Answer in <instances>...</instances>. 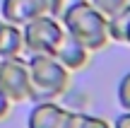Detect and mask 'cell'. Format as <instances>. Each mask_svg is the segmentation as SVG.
Listing matches in <instances>:
<instances>
[{
	"instance_id": "obj_1",
	"label": "cell",
	"mask_w": 130,
	"mask_h": 128,
	"mask_svg": "<svg viewBox=\"0 0 130 128\" xmlns=\"http://www.w3.org/2000/svg\"><path fill=\"white\" fill-rule=\"evenodd\" d=\"M29 99L31 102H43V99H58L68 92L70 87V70L58 61L56 56L48 53H36L29 56Z\"/></svg>"
},
{
	"instance_id": "obj_2",
	"label": "cell",
	"mask_w": 130,
	"mask_h": 128,
	"mask_svg": "<svg viewBox=\"0 0 130 128\" xmlns=\"http://www.w3.org/2000/svg\"><path fill=\"white\" fill-rule=\"evenodd\" d=\"M63 27L77 41H82L92 53L101 51V48H106L111 44V36H108V17L101 15L92 3L77 5L75 10H70L63 19Z\"/></svg>"
},
{
	"instance_id": "obj_3",
	"label": "cell",
	"mask_w": 130,
	"mask_h": 128,
	"mask_svg": "<svg viewBox=\"0 0 130 128\" xmlns=\"http://www.w3.org/2000/svg\"><path fill=\"white\" fill-rule=\"evenodd\" d=\"M22 34H24V51L29 56H36V53L53 56L58 44L65 36V27L60 19H56L53 15L46 12L29 19L27 24H22Z\"/></svg>"
},
{
	"instance_id": "obj_4",
	"label": "cell",
	"mask_w": 130,
	"mask_h": 128,
	"mask_svg": "<svg viewBox=\"0 0 130 128\" xmlns=\"http://www.w3.org/2000/svg\"><path fill=\"white\" fill-rule=\"evenodd\" d=\"M0 90L10 97V102H27L31 80H29V65L19 56L3 58L0 61Z\"/></svg>"
},
{
	"instance_id": "obj_5",
	"label": "cell",
	"mask_w": 130,
	"mask_h": 128,
	"mask_svg": "<svg viewBox=\"0 0 130 128\" xmlns=\"http://www.w3.org/2000/svg\"><path fill=\"white\" fill-rule=\"evenodd\" d=\"M48 12V0H3L0 3V17L12 24H27L29 19Z\"/></svg>"
},
{
	"instance_id": "obj_6",
	"label": "cell",
	"mask_w": 130,
	"mask_h": 128,
	"mask_svg": "<svg viewBox=\"0 0 130 128\" xmlns=\"http://www.w3.org/2000/svg\"><path fill=\"white\" fill-rule=\"evenodd\" d=\"M53 56H56L70 73H75V70H82V68L89 65V56H92V51H89L82 41H77L72 34L65 32L63 41L58 44V48H56Z\"/></svg>"
},
{
	"instance_id": "obj_7",
	"label": "cell",
	"mask_w": 130,
	"mask_h": 128,
	"mask_svg": "<svg viewBox=\"0 0 130 128\" xmlns=\"http://www.w3.org/2000/svg\"><path fill=\"white\" fill-rule=\"evenodd\" d=\"M63 114H65V109L56 99L34 102L31 111L27 116V128H58Z\"/></svg>"
},
{
	"instance_id": "obj_8",
	"label": "cell",
	"mask_w": 130,
	"mask_h": 128,
	"mask_svg": "<svg viewBox=\"0 0 130 128\" xmlns=\"http://www.w3.org/2000/svg\"><path fill=\"white\" fill-rule=\"evenodd\" d=\"M22 51H24L22 27L3 19V24H0V61H3V58H14Z\"/></svg>"
},
{
	"instance_id": "obj_9",
	"label": "cell",
	"mask_w": 130,
	"mask_h": 128,
	"mask_svg": "<svg viewBox=\"0 0 130 128\" xmlns=\"http://www.w3.org/2000/svg\"><path fill=\"white\" fill-rule=\"evenodd\" d=\"M128 27H130V3L121 10V12H116L113 17H108V36H111V41L125 44Z\"/></svg>"
},
{
	"instance_id": "obj_10",
	"label": "cell",
	"mask_w": 130,
	"mask_h": 128,
	"mask_svg": "<svg viewBox=\"0 0 130 128\" xmlns=\"http://www.w3.org/2000/svg\"><path fill=\"white\" fill-rule=\"evenodd\" d=\"M84 3H89V0H48V15H53L56 19L63 22L70 10H75L77 5H84Z\"/></svg>"
},
{
	"instance_id": "obj_11",
	"label": "cell",
	"mask_w": 130,
	"mask_h": 128,
	"mask_svg": "<svg viewBox=\"0 0 130 128\" xmlns=\"http://www.w3.org/2000/svg\"><path fill=\"white\" fill-rule=\"evenodd\" d=\"M116 102L121 109L130 111V70L118 80V87H116Z\"/></svg>"
},
{
	"instance_id": "obj_12",
	"label": "cell",
	"mask_w": 130,
	"mask_h": 128,
	"mask_svg": "<svg viewBox=\"0 0 130 128\" xmlns=\"http://www.w3.org/2000/svg\"><path fill=\"white\" fill-rule=\"evenodd\" d=\"M89 3H92L101 15H106V17H113L116 12H121V10L125 7L130 0H89Z\"/></svg>"
},
{
	"instance_id": "obj_13",
	"label": "cell",
	"mask_w": 130,
	"mask_h": 128,
	"mask_svg": "<svg viewBox=\"0 0 130 128\" xmlns=\"http://www.w3.org/2000/svg\"><path fill=\"white\" fill-rule=\"evenodd\" d=\"M79 128H111L106 119H101V116H94V114H84L79 116Z\"/></svg>"
},
{
	"instance_id": "obj_14",
	"label": "cell",
	"mask_w": 130,
	"mask_h": 128,
	"mask_svg": "<svg viewBox=\"0 0 130 128\" xmlns=\"http://www.w3.org/2000/svg\"><path fill=\"white\" fill-rule=\"evenodd\" d=\"M79 116H82V111H68L65 109L58 128H79Z\"/></svg>"
},
{
	"instance_id": "obj_15",
	"label": "cell",
	"mask_w": 130,
	"mask_h": 128,
	"mask_svg": "<svg viewBox=\"0 0 130 128\" xmlns=\"http://www.w3.org/2000/svg\"><path fill=\"white\" fill-rule=\"evenodd\" d=\"M111 128H130V111L121 109V114L116 116V121L111 123Z\"/></svg>"
},
{
	"instance_id": "obj_16",
	"label": "cell",
	"mask_w": 130,
	"mask_h": 128,
	"mask_svg": "<svg viewBox=\"0 0 130 128\" xmlns=\"http://www.w3.org/2000/svg\"><path fill=\"white\" fill-rule=\"evenodd\" d=\"M10 109H12V102H10V97L5 94L3 90H0V121H3V119H7Z\"/></svg>"
},
{
	"instance_id": "obj_17",
	"label": "cell",
	"mask_w": 130,
	"mask_h": 128,
	"mask_svg": "<svg viewBox=\"0 0 130 128\" xmlns=\"http://www.w3.org/2000/svg\"><path fill=\"white\" fill-rule=\"evenodd\" d=\"M125 44L130 46V27H128V36H125Z\"/></svg>"
},
{
	"instance_id": "obj_18",
	"label": "cell",
	"mask_w": 130,
	"mask_h": 128,
	"mask_svg": "<svg viewBox=\"0 0 130 128\" xmlns=\"http://www.w3.org/2000/svg\"><path fill=\"white\" fill-rule=\"evenodd\" d=\"M0 24H3V19H0Z\"/></svg>"
}]
</instances>
